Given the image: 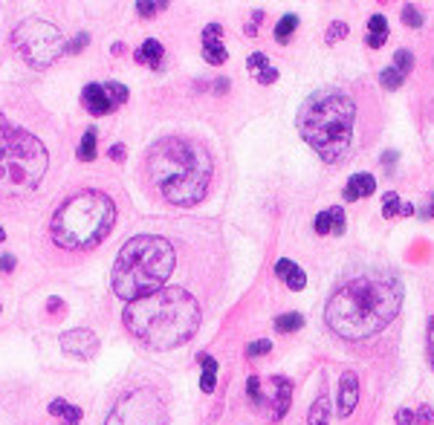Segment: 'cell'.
<instances>
[{"mask_svg":"<svg viewBox=\"0 0 434 425\" xmlns=\"http://www.w3.org/2000/svg\"><path fill=\"white\" fill-rule=\"evenodd\" d=\"M81 102H84V107H87V113H93V116H105V113L113 110V105L107 102V93H105L102 84H87L84 93H81Z\"/></svg>","mask_w":434,"mask_h":425,"instance_id":"14","label":"cell"},{"mask_svg":"<svg viewBox=\"0 0 434 425\" xmlns=\"http://www.w3.org/2000/svg\"><path fill=\"white\" fill-rule=\"evenodd\" d=\"M414 211H417V208H414L411 203H402V208H400V215H414Z\"/></svg>","mask_w":434,"mask_h":425,"instance_id":"46","label":"cell"},{"mask_svg":"<svg viewBox=\"0 0 434 425\" xmlns=\"http://www.w3.org/2000/svg\"><path fill=\"white\" fill-rule=\"evenodd\" d=\"M382 217H394V215H400V208H402V203H400V197L394 194V191H388L385 197H382Z\"/></svg>","mask_w":434,"mask_h":425,"instance_id":"29","label":"cell"},{"mask_svg":"<svg viewBox=\"0 0 434 425\" xmlns=\"http://www.w3.org/2000/svg\"><path fill=\"white\" fill-rule=\"evenodd\" d=\"M3 237H6V235H3V229H0V243H3Z\"/></svg>","mask_w":434,"mask_h":425,"instance_id":"47","label":"cell"},{"mask_svg":"<svg viewBox=\"0 0 434 425\" xmlns=\"http://www.w3.org/2000/svg\"><path fill=\"white\" fill-rule=\"evenodd\" d=\"M356 400H359V379L354 371L342 373V382H339V417H351L354 408H356Z\"/></svg>","mask_w":434,"mask_h":425,"instance_id":"13","label":"cell"},{"mask_svg":"<svg viewBox=\"0 0 434 425\" xmlns=\"http://www.w3.org/2000/svg\"><path fill=\"white\" fill-rule=\"evenodd\" d=\"M110 157H113V160H122V157H124V148H122V145L110 148Z\"/></svg>","mask_w":434,"mask_h":425,"instance_id":"45","label":"cell"},{"mask_svg":"<svg viewBox=\"0 0 434 425\" xmlns=\"http://www.w3.org/2000/svg\"><path fill=\"white\" fill-rule=\"evenodd\" d=\"M402 23L411 26V30L423 26V15H420V9H417L414 3H405V6H402Z\"/></svg>","mask_w":434,"mask_h":425,"instance_id":"27","label":"cell"},{"mask_svg":"<svg viewBox=\"0 0 434 425\" xmlns=\"http://www.w3.org/2000/svg\"><path fill=\"white\" fill-rule=\"evenodd\" d=\"M116 220V206L102 191H81L67 200L50 223L52 240L67 252H87L110 232Z\"/></svg>","mask_w":434,"mask_h":425,"instance_id":"6","label":"cell"},{"mask_svg":"<svg viewBox=\"0 0 434 425\" xmlns=\"http://www.w3.org/2000/svg\"><path fill=\"white\" fill-rule=\"evenodd\" d=\"M330 220H333V235H345V208L342 206L330 208Z\"/></svg>","mask_w":434,"mask_h":425,"instance_id":"31","label":"cell"},{"mask_svg":"<svg viewBox=\"0 0 434 425\" xmlns=\"http://www.w3.org/2000/svg\"><path fill=\"white\" fill-rule=\"evenodd\" d=\"M402 81H405V76L400 73V69H397L394 64H391L388 69H382V76H380V84H382L385 90H400V87H402Z\"/></svg>","mask_w":434,"mask_h":425,"instance_id":"24","label":"cell"},{"mask_svg":"<svg viewBox=\"0 0 434 425\" xmlns=\"http://www.w3.org/2000/svg\"><path fill=\"white\" fill-rule=\"evenodd\" d=\"M397 425H414V411H409V408L397 411Z\"/></svg>","mask_w":434,"mask_h":425,"instance_id":"38","label":"cell"},{"mask_svg":"<svg viewBox=\"0 0 434 425\" xmlns=\"http://www.w3.org/2000/svg\"><path fill=\"white\" fill-rule=\"evenodd\" d=\"M275 78H278V69H275V67H267L263 73H258V81H261V84H272Z\"/></svg>","mask_w":434,"mask_h":425,"instance_id":"39","label":"cell"},{"mask_svg":"<svg viewBox=\"0 0 434 425\" xmlns=\"http://www.w3.org/2000/svg\"><path fill=\"white\" fill-rule=\"evenodd\" d=\"M394 67L400 69L402 76H409L411 67H414V55H411L409 50H397V52H394Z\"/></svg>","mask_w":434,"mask_h":425,"instance_id":"26","label":"cell"},{"mask_svg":"<svg viewBox=\"0 0 434 425\" xmlns=\"http://www.w3.org/2000/svg\"><path fill=\"white\" fill-rule=\"evenodd\" d=\"M78 157H81L84 162L96 160V131H87V133H84L81 145H78Z\"/></svg>","mask_w":434,"mask_h":425,"instance_id":"25","label":"cell"},{"mask_svg":"<svg viewBox=\"0 0 434 425\" xmlns=\"http://www.w3.org/2000/svg\"><path fill=\"white\" fill-rule=\"evenodd\" d=\"M105 93H107V102L113 105V107H119V105L128 102V87H124V84H119V81H107V84H105Z\"/></svg>","mask_w":434,"mask_h":425,"instance_id":"21","label":"cell"},{"mask_svg":"<svg viewBox=\"0 0 434 425\" xmlns=\"http://www.w3.org/2000/svg\"><path fill=\"white\" fill-rule=\"evenodd\" d=\"M105 425H168V411L153 388H131L116 400Z\"/></svg>","mask_w":434,"mask_h":425,"instance_id":"8","label":"cell"},{"mask_svg":"<svg viewBox=\"0 0 434 425\" xmlns=\"http://www.w3.org/2000/svg\"><path fill=\"white\" fill-rule=\"evenodd\" d=\"M373 191H376V179L371 174H354L351 179H347L342 197H345L347 203H356V200H362V197H368Z\"/></svg>","mask_w":434,"mask_h":425,"instance_id":"15","label":"cell"},{"mask_svg":"<svg viewBox=\"0 0 434 425\" xmlns=\"http://www.w3.org/2000/svg\"><path fill=\"white\" fill-rule=\"evenodd\" d=\"M428 356H431V364H434V316L428 321Z\"/></svg>","mask_w":434,"mask_h":425,"instance_id":"41","label":"cell"},{"mask_svg":"<svg viewBox=\"0 0 434 425\" xmlns=\"http://www.w3.org/2000/svg\"><path fill=\"white\" fill-rule=\"evenodd\" d=\"M388 41V21L382 15H373L368 21V35H365V44L373 47V50H380L382 44Z\"/></svg>","mask_w":434,"mask_h":425,"instance_id":"16","label":"cell"},{"mask_svg":"<svg viewBox=\"0 0 434 425\" xmlns=\"http://www.w3.org/2000/svg\"><path fill=\"white\" fill-rule=\"evenodd\" d=\"M402 307V283L397 275H359L336 290L325 318L330 330L351 342L385 330Z\"/></svg>","mask_w":434,"mask_h":425,"instance_id":"1","label":"cell"},{"mask_svg":"<svg viewBox=\"0 0 434 425\" xmlns=\"http://www.w3.org/2000/svg\"><path fill=\"white\" fill-rule=\"evenodd\" d=\"M52 414H58L61 419H67V425H78V419H81V411L73 408V405H67L64 400H55L52 402Z\"/></svg>","mask_w":434,"mask_h":425,"instance_id":"20","label":"cell"},{"mask_svg":"<svg viewBox=\"0 0 434 425\" xmlns=\"http://www.w3.org/2000/svg\"><path fill=\"white\" fill-rule=\"evenodd\" d=\"M267 385H270V391H261V376H249L246 393L258 408L270 411L272 419H281L290 408V400H292V385H290L287 376H270Z\"/></svg>","mask_w":434,"mask_h":425,"instance_id":"10","label":"cell"},{"mask_svg":"<svg viewBox=\"0 0 434 425\" xmlns=\"http://www.w3.org/2000/svg\"><path fill=\"white\" fill-rule=\"evenodd\" d=\"M61 347H64V353H69V356L84 359V356H93L99 342H96V336L90 330H69L61 336Z\"/></svg>","mask_w":434,"mask_h":425,"instance_id":"11","label":"cell"},{"mask_svg":"<svg viewBox=\"0 0 434 425\" xmlns=\"http://www.w3.org/2000/svg\"><path fill=\"white\" fill-rule=\"evenodd\" d=\"M162 9H165V3H139V6H136V12H139L142 18L157 15V12H162Z\"/></svg>","mask_w":434,"mask_h":425,"instance_id":"35","label":"cell"},{"mask_svg":"<svg viewBox=\"0 0 434 425\" xmlns=\"http://www.w3.org/2000/svg\"><path fill=\"white\" fill-rule=\"evenodd\" d=\"M299 131L325 162H339L351 153L356 105L342 90H318L299 110Z\"/></svg>","mask_w":434,"mask_h":425,"instance_id":"4","label":"cell"},{"mask_svg":"<svg viewBox=\"0 0 434 425\" xmlns=\"http://www.w3.org/2000/svg\"><path fill=\"white\" fill-rule=\"evenodd\" d=\"M174 246L165 237H131L113 263V292L124 301L145 298V295L162 290V283L174 272Z\"/></svg>","mask_w":434,"mask_h":425,"instance_id":"5","label":"cell"},{"mask_svg":"<svg viewBox=\"0 0 434 425\" xmlns=\"http://www.w3.org/2000/svg\"><path fill=\"white\" fill-rule=\"evenodd\" d=\"M200 364H203V376H200V388L206 391V393H212L215 391V385H217V362L212 359V356H200Z\"/></svg>","mask_w":434,"mask_h":425,"instance_id":"18","label":"cell"},{"mask_svg":"<svg viewBox=\"0 0 434 425\" xmlns=\"http://www.w3.org/2000/svg\"><path fill=\"white\" fill-rule=\"evenodd\" d=\"M316 235H333L330 211H321V215H316Z\"/></svg>","mask_w":434,"mask_h":425,"instance_id":"32","label":"cell"},{"mask_svg":"<svg viewBox=\"0 0 434 425\" xmlns=\"http://www.w3.org/2000/svg\"><path fill=\"white\" fill-rule=\"evenodd\" d=\"M12 269H15V258L3 254V258H0V272H12Z\"/></svg>","mask_w":434,"mask_h":425,"instance_id":"40","label":"cell"},{"mask_svg":"<svg viewBox=\"0 0 434 425\" xmlns=\"http://www.w3.org/2000/svg\"><path fill=\"white\" fill-rule=\"evenodd\" d=\"M270 350H272V345L267 342V338H261V342H255V345H249V347H246V356H249V359H255V356H267Z\"/></svg>","mask_w":434,"mask_h":425,"instance_id":"33","label":"cell"},{"mask_svg":"<svg viewBox=\"0 0 434 425\" xmlns=\"http://www.w3.org/2000/svg\"><path fill=\"white\" fill-rule=\"evenodd\" d=\"M301 324H304L301 313H287V316H278L275 330L278 333H296V330H301Z\"/></svg>","mask_w":434,"mask_h":425,"instance_id":"23","label":"cell"},{"mask_svg":"<svg viewBox=\"0 0 434 425\" xmlns=\"http://www.w3.org/2000/svg\"><path fill=\"white\" fill-rule=\"evenodd\" d=\"M345 35H347V23L336 21V23L330 26V32H327V44H333V41H339V38H345Z\"/></svg>","mask_w":434,"mask_h":425,"instance_id":"34","label":"cell"},{"mask_svg":"<svg viewBox=\"0 0 434 425\" xmlns=\"http://www.w3.org/2000/svg\"><path fill=\"white\" fill-rule=\"evenodd\" d=\"M81 47H87V35H78V38L73 41V44H69V52H78Z\"/></svg>","mask_w":434,"mask_h":425,"instance_id":"42","label":"cell"},{"mask_svg":"<svg viewBox=\"0 0 434 425\" xmlns=\"http://www.w3.org/2000/svg\"><path fill=\"white\" fill-rule=\"evenodd\" d=\"M292 269H296V263H292V261H287V258H281V261H278V263H275V275H281V278H287V275L292 272Z\"/></svg>","mask_w":434,"mask_h":425,"instance_id":"36","label":"cell"},{"mask_svg":"<svg viewBox=\"0 0 434 425\" xmlns=\"http://www.w3.org/2000/svg\"><path fill=\"white\" fill-rule=\"evenodd\" d=\"M220 35H223V26H217V23H212V26H206V30H203V58L208 64H223L229 58V52H226V47H223Z\"/></svg>","mask_w":434,"mask_h":425,"instance_id":"12","label":"cell"},{"mask_svg":"<svg viewBox=\"0 0 434 425\" xmlns=\"http://www.w3.org/2000/svg\"><path fill=\"white\" fill-rule=\"evenodd\" d=\"M284 283H287V287H290L292 292H301V290L307 287V275H304V269H299V266H296V269H292V272L284 278Z\"/></svg>","mask_w":434,"mask_h":425,"instance_id":"28","label":"cell"},{"mask_svg":"<svg viewBox=\"0 0 434 425\" xmlns=\"http://www.w3.org/2000/svg\"><path fill=\"white\" fill-rule=\"evenodd\" d=\"M249 69H252V76H258V73H263V69L270 67V58L263 52H255V55H249Z\"/></svg>","mask_w":434,"mask_h":425,"instance_id":"30","label":"cell"},{"mask_svg":"<svg viewBox=\"0 0 434 425\" xmlns=\"http://www.w3.org/2000/svg\"><path fill=\"white\" fill-rule=\"evenodd\" d=\"M394 162H397V153H394V151H385V153H382V165H385V168H391Z\"/></svg>","mask_w":434,"mask_h":425,"instance_id":"43","label":"cell"},{"mask_svg":"<svg viewBox=\"0 0 434 425\" xmlns=\"http://www.w3.org/2000/svg\"><path fill=\"white\" fill-rule=\"evenodd\" d=\"M133 58H136L139 64L160 67V61H162V44H160V41H153V38H151V41H145V44L136 50V55H133Z\"/></svg>","mask_w":434,"mask_h":425,"instance_id":"17","label":"cell"},{"mask_svg":"<svg viewBox=\"0 0 434 425\" xmlns=\"http://www.w3.org/2000/svg\"><path fill=\"white\" fill-rule=\"evenodd\" d=\"M128 333L153 350H171L188 342L200 327V304L186 290L168 287L124 307Z\"/></svg>","mask_w":434,"mask_h":425,"instance_id":"3","label":"cell"},{"mask_svg":"<svg viewBox=\"0 0 434 425\" xmlns=\"http://www.w3.org/2000/svg\"><path fill=\"white\" fill-rule=\"evenodd\" d=\"M15 47L32 67H50L64 52V38L55 23L30 18L15 30Z\"/></svg>","mask_w":434,"mask_h":425,"instance_id":"9","label":"cell"},{"mask_svg":"<svg viewBox=\"0 0 434 425\" xmlns=\"http://www.w3.org/2000/svg\"><path fill=\"white\" fill-rule=\"evenodd\" d=\"M299 30V18L296 15H284L281 21H278V26H275V41H290V35Z\"/></svg>","mask_w":434,"mask_h":425,"instance_id":"22","label":"cell"},{"mask_svg":"<svg viewBox=\"0 0 434 425\" xmlns=\"http://www.w3.org/2000/svg\"><path fill=\"white\" fill-rule=\"evenodd\" d=\"M145 171L162 200L171 206H194L208 191L212 157L188 136H165L148 151Z\"/></svg>","mask_w":434,"mask_h":425,"instance_id":"2","label":"cell"},{"mask_svg":"<svg viewBox=\"0 0 434 425\" xmlns=\"http://www.w3.org/2000/svg\"><path fill=\"white\" fill-rule=\"evenodd\" d=\"M417 215H420V217H428V220H434V194H431V206H428V208H420Z\"/></svg>","mask_w":434,"mask_h":425,"instance_id":"44","label":"cell"},{"mask_svg":"<svg viewBox=\"0 0 434 425\" xmlns=\"http://www.w3.org/2000/svg\"><path fill=\"white\" fill-rule=\"evenodd\" d=\"M414 419H420V422H426V425H431V422H434V411H431L428 405H423V408H420V411H417V414H414Z\"/></svg>","mask_w":434,"mask_h":425,"instance_id":"37","label":"cell"},{"mask_svg":"<svg viewBox=\"0 0 434 425\" xmlns=\"http://www.w3.org/2000/svg\"><path fill=\"white\" fill-rule=\"evenodd\" d=\"M44 171V145L30 131L0 116V200H21L32 194Z\"/></svg>","mask_w":434,"mask_h":425,"instance_id":"7","label":"cell"},{"mask_svg":"<svg viewBox=\"0 0 434 425\" xmlns=\"http://www.w3.org/2000/svg\"><path fill=\"white\" fill-rule=\"evenodd\" d=\"M307 422H310V425H330V402H327V396H318V400L313 402Z\"/></svg>","mask_w":434,"mask_h":425,"instance_id":"19","label":"cell"}]
</instances>
